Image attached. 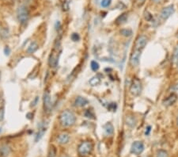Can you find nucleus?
<instances>
[{"label": "nucleus", "instance_id": "1", "mask_svg": "<svg viewBox=\"0 0 178 157\" xmlns=\"http://www.w3.org/2000/svg\"><path fill=\"white\" fill-rule=\"evenodd\" d=\"M59 121L64 127H70L75 123L76 117L74 113L69 109L62 112L59 115Z\"/></svg>", "mask_w": 178, "mask_h": 157}, {"label": "nucleus", "instance_id": "2", "mask_svg": "<svg viewBox=\"0 0 178 157\" xmlns=\"http://www.w3.org/2000/svg\"><path fill=\"white\" fill-rule=\"evenodd\" d=\"M17 17L18 20L21 24H25L30 18V11L29 9L25 6H21L18 9L17 11Z\"/></svg>", "mask_w": 178, "mask_h": 157}, {"label": "nucleus", "instance_id": "3", "mask_svg": "<svg viewBox=\"0 0 178 157\" xmlns=\"http://www.w3.org/2000/svg\"><path fill=\"white\" fill-rule=\"evenodd\" d=\"M92 150H93V144L89 141H84L81 143L78 148V154L82 156H88L90 154Z\"/></svg>", "mask_w": 178, "mask_h": 157}, {"label": "nucleus", "instance_id": "4", "mask_svg": "<svg viewBox=\"0 0 178 157\" xmlns=\"http://www.w3.org/2000/svg\"><path fill=\"white\" fill-rule=\"evenodd\" d=\"M142 90H143V86L141 81L138 78H135L131 83L130 93L133 96H139L141 94Z\"/></svg>", "mask_w": 178, "mask_h": 157}, {"label": "nucleus", "instance_id": "5", "mask_svg": "<svg viewBox=\"0 0 178 157\" xmlns=\"http://www.w3.org/2000/svg\"><path fill=\"white\" fill-rule=\"evenodd\" d=\"M175 12V8H174V5H169L167 7H164L161 11L160 17L163 19V20H166L169 17L174 14Z\"/></svg>", "mask_w": 178, "mask_h": 157}, {"label": "nucleus", "instance_id": "6", "mask_svg": "<svg viewBox=\"0 0 178 157\" xmlns=\"http://www.w3.org/2000/svg\"><path fill=\"white\" fill-rule=\"evenodd\" d=\"M141 52L142 51L135 49V50L132 52V53L131 54L130 64L132 67H134V68L139 66V60H140V57H141Z\"/></svg>", "mask_w": 178, "mask_h": 157}, {"label": "nucleus", "instance_id": "7", "mask_svg": "<svg viewBox=\"0 0 178 157\" xmlns=\"http://www.w3.org/2000/svg\"><path fill=\"white\" fill-rule=\"evenodd\" d=\"M144 150V144L142 141H135L131 147V153L135 155H140Z\"/></svg>", "mask_w": 178, "mask_h": 157}, {"label": "nucleus", "instance_id": "8", "mask_svg": "<svg viewBox=\"0 0 178 157\" xmlns=\"http://www.w3.org/2000/svg\"><path fill=\"white\" fill-rule=\"evenodd\" d=\"M147 41H148V39H147V37L146 36H144V35L139 36L137 38V40H136V41H135V49L140 51L143 50L146 47V44H147Z\"/></svg>", "mask_w": 178, "mask_h": 157}, {"label": "nucleus", "instance_id": "9", "mask_svg": "<svg viewBox=\"0 0 178 157\" xmlns=\"http://www.w3.org/2000/svg\"><path fill=\"white\" fill-rule=\"evenodd\" d=\"M44 107L47 112H49L52 109V101H51V95L49 91H45L43 96Z\"/></svg>", "mask_w": 178, "mask_h": 157}, {"label": "nucleus", "instance_id": "10", "mask_svg": "<svg viewBox=\"0 0 178 157\" xmlns=\"http://www.w3.org/2000/svg\"><path fill=\"white\" fill-rule=\"evenodd\" d=\"M177 100V94L175 93H172L167 98H165L164 100H163L162 104L166 107L171 106H173L174 103H176Z\"/></svg>", "mask_w": 178, "mask_h": 157}, {"label": "nucleus", "instance_id": "11", "mask_svg": "<svg viewBox=\"0 0 178 157\" xmlns=\"http://www.w3.org/2000/svg\"><path fill=\"white\" fill-rule=\"evenodd\" d=\"M58 62H59V55L58 52H52V53L49 56L48 58V64L51 68H56L58 65Z\"/></svg>", "mask_w": 178, "mask_h": 157}, {"label": "nucleus", "instance_id": "12", "mask_svg": "<svg viewBox=\"0 0 178 157\" xmlns=\"http://www.w3.org/2000/svg\"><path fill=\"white\" fill-rule=\"evenodd\" d=\"M89 103V100L87 98H84V97H82V96H78L75 98V106L78 107H83L85 106H86L87 104Z\"/></svg>", "mask_w": 178, "mask_h": 157}, {"label": "nucleus", "instance_id": "13", "mask_svg": "<svg viewBox=\"0 0 178 157\" xmlns=\"http://www.w3.org/2000/svg\"><path fill=\"white\" fill-rule=\"evenodd\" d=\"M69 140H70V136L67 133H62L57 138L58 142L60 144H66L68 143Z\"/></svg>", "mask_w": 178, "mask_h": 157}, {"label": "nucleus", "instance_id": "14", "mask_svg": "<svg viewBox=\"0 0 178 157\" xmlns=\"http://www.w3.org/2000/svg\"><path fill=\"white\" fill-rule=\"evenodd\" d=\"M46 130H47V126H45L44 124H42L41 125V126L39 127V130H38V132L37 133V136H36V139L35 141H38L42 138V137L44 134V132H46Z\"/></svg>", "mask_w": 178, "mask_h": 157}, {"label": "nucleus", "instance_id": "15", "mask_svg": "<svg viewBox=\"0 0 178 157\" xmlns=\"http://www.w3.org/2000/svg\"><path fill=\"white\" fill-rule=\"evenodd\" d=\"M128 18V13H123L122 14H120L118 18L116 19V23L117 25H123L127 22Z\"/></svg>", "mask_w": 178, "mask_h": 157}, {"label": "nucleus", "instance_id": "16", "mask_svg": "<svg viewBox=\"0 0 178 157\" xmlns=\"http://www.w3.org/2000/svg\"><path fill=\"white\" fill-rule=\"evenodd\" d=\"M104 130H105V133L107 135H112L113 132H114V128H113V125L111 124L110 122L106 123L105 125H104Z\"/></svg>", "mask_w": 178, "mask_h": 157}, {"label": "nucleus", "instance_id": "17", "mask_svg": "<svg viewBox=\"0 0 178 157\" xmlns=\"http://www.w3.org/2000/svg\"><path fill=\"white\" fill-rule=\"evenodd\" d=\"M136 123H137V121H136V118H135L134 116H127L126 118V124L130 126L131 128L135 127L136 125Z\"/></svg>", "mask_w": 178, "mask_h": 157}, {"label": "nucleus", "instance_id": "18", "mask_svg": "<svg viewBox=\"0 0 178 157\" xmlns=\"http://www.w3.org/2000/svg\"><path fill=\"white\" fill-rule=\"evenodd\" d=\"M38 48H39V45H38V44H37L36 41H32V43L30 45V46L28 47L27 52H28V53L32 54V53H33V52H36V51H37Z\"/></svg>", "mask_w": 178, "mask_h": 157}, {"label": "nucleus", "instance_id": "19", "mask_svg": "<svg viewBox=\"0 0 178 157\" xmlns=\"http://www.w3.org/2000/svg\"><path fill=\"white\" fill-rule=\"evenodd\" d=\"M100 79L98 75H95L94 77H92L89 81V83L90 86L94 87V86H97L98 84H100Z\"/></svg>", "mask_w": 178, "mask_h": 157}, {"label": "nucleus", "instance_id": "20", "mask_svg": "<svg viewBox=\"0 0 178 157\" xmlns=\"http://www.w3.org/2000/svg\"><path fill=\"white\" fill-rule=\"evenodd\" d=\"M10 148L8 145H3L0 148V153L1 155L3 156H8L10 153Z\"/></svg>", "mask_w": 178, "mask_h": 157}, {"label": "nucleus", "instance_id": "21", "mask_svg": "<svg viewBox=\"0 0 178 157\" xmlns=\"http://www.w3.org/2000/svg\"><path fill=\"white\" fill-rule=\"evenodd\" d=\"M132 30L131 29H122L120 30V34L123 36H126V37H129L132 35Z\"/></svg>", "mask_w": 178, "mask_h": 157}, {"label": "nucleus", "instance_id": "22", "mask_svg": "<svg viewBox=\"0 0 178 157\" xmlns=\"http://www.w3.org/2000/svg\"><path fill=\"white\" fill-rule=\"evenodd\" d=\"M156 157H169V154H168L166 151L161 149V150H158L157 152Z\"/></svg>", "mask_w": 178, "mask_h": 157}, {"label": "nucleus", "instance_id": "23", "mask_svg": "<svg viewBox=\"0 0 178 157\" xmlns=\"http://www.w3.org/2000/svg\"><path fill=\"white\" fill-rule=\"evenodd\" d=\"M90 67H91V69L94 71H98L99 68H100V65L97 61L95 60H93L91 61V64H90Z\"/></svg>", "mask_w": 178, "mask_h": 157}, {"label": "nucleus", "instance_id": "24", "mask_svg": "<svg viewBox=\"0 0 178 157\" xmlns=\"http://www.w3.org/2000/svg\"><path fill=\"white\" fill-rule=\"evenodd\" d=\"M48 157H56V149L54 146H52L48 151Z\"/></svg>", "mask_w": 178, "mask_h": 157}, {"label": "nucleus", "instance_id": "25", "mask_svg": "<svg viewBox=\"0 0 178 157\" xmlns=\"http://www.w3.org/2000/svg\"><path fill=\"white\" fill-rule=\"evenodd\" d=\"M111 2H112V0H102L100 2V6L104 8H107L109 7Z\"/></svg>", "mask_w": 178, "mask_h": 157}, {"label": "nucleus", "instance_id": "26", "mask_svg": "<svg viewBox=\"0 0 178 157\" xmlns=\"http://www.w3.org/2000/svg\"><path fill=\"white\" fill-rule=\"evenodd\" d=\"M173 60H174V62L178 61V45L177 46L175 50H174V55H173Z\"/></svg>", "mask_w": 178, "mask_h": 157}, {"label": "nucleus", "instance_id": "27", "mask_svg": "<svg viewBox=\"0 0 178 157\" xmlns=\"http://www.w3.org/2000/svg\"><path fill=\"white\" fill-rule=\"evenodd\" d=\"M85 116L86 117V118H88L94 119V113H93L91 110H89V109H88V110H86V113H85Z\"/></svg>", "mask_w": 178, "mask_h": 157}, {"label": "nucleus", "instance_id": "28", "mask_svg": "<svg viewBox=\"0 0 178 157\" xmlns=\"http://www.w3.org/2000/svg\"><path fill=\"white\" fill-rule=\"evenodd\" d=\"M71 37V40H72L73 41H79V39H80L79 35H78V33H72Z\"/></svg>", "mask_w": 178, "mask_h": 157}, {"label": "nucleus", "instance_id": "29", "mask_svg": "<svg viewBox=\"0 0 178 157\" xmlns=\"http://www.w3.org/2000/svg\"><path fill=\"white\" fill-rule=\"evenodd\" d=\"M145 19L147 21H151L152 19H153V16H152V14H151V13H149L148 11L145 12Z\"/></svg>", "mask_w": 178, "mask_h": 157}, {"label": "nucleus", "instance_id": "30", "mask_svg": "<svg viewBox=\"0 0 178 157\" xmlns=\"http://www.w3.org/2000/svg\"><path fill=\"white\" fill-rule=\"evenodd\" d=\"M4 114H5L4 106L0 107V121H2L3 118H4Z\"/></svg>", "mask_w": 178, "mask_h": 157}, {"label": "nucleus", "instance_id": "31", "mask_svg": "<svg viewBox=\"0 0 178 157\" xmlns=\"http://www.w3.org/2000/svg\"><path fill=\"white\" fill-rule=\"evenodd\" d=\"M38 101H39V98L38 97H36V98H34V100L32 101V106H37V104L38 103Z\"/></svg>", "mask_w": 178, "mask_h": 157}, {"label": "nucleus", "instance_id": "32", "mask_svg": "<svg viewBox=\"0 0 178 157\" xmlns=\"http://www.w3.org/2000/svg\"><path fill=\"white\" fill-rule=\"evenodd\" d=\"M10 52V49L9 47H6L4 49V53L6 56H9Z\"/></svg>", "mask_w": 178, "mask_h": 157}, {"label": "nucleus", "instance_id": "33", "mask_svg": "<svg viewBox=\"0 0 178 157\" xmlns=\"http://www.w3.org/2000/svg\"><path fill=\"white\" fill-rule=\"evenodd\" d=\"M151 126H148V127L146 128V132H145V134H146V136H147V135L150 134V132H151Z\"/></svg>", "mask_w": 178, "mask_h": 157}, {"label": "nucleus", "instance_id": "34", "mask_svg": "<svg viewBox=\"0 0 178 157\" xmlns=\"http://www.w3.org/2000/svg\"><path fill=\"white\" fill-rule=\"evenodd\" d=\"M152 1H153V2L156 3V4H158V3L162 2V0H152Z\"/></svg>", "mask_w": 178, "mask_h": 157}, {"label": "nucleus", "instance_id": "35", "mask_svg": "<svg viewBox=\"0 0 178 157\" xmlns=\"http://www.w3.org/2000/svg\"><path fill=\"white\" fill-rule=\"evenodd\" d=\"M137 1H138V2H139V3H140V4H143V3L145 2V0H137Z\"/></svg>", "mask_w": 178, "mask_h": 157}, {"label": "nucleus", "instance_id": "36", "mask_svg": "<svg viewBox=\"0 0 178 157\" xmlns=\"http://www.w3.org/2000/svg\"><path fill=\"white\" fill-rule=\"evenodd\" d=\"M177 125H178V116H177Z\"/></svg>", "mask_w": 178, "mask_h": 157}, {"label": "nucleus", "instance_id": "37", "mask_svg": "<svg viewBox=\"0 0 178 157\" xmlns=\"http://www.w3.org/2000/svg\"><path fill=\"white\" fill-rule=\"evenodd\" d=\"M177 69H178V61H177Z\"/></svg>", "mask_w": 178, "mask_h": 157}, {"label": "nucleus", "instance_id": "38", "mask_svg": "<svg viewBox=\"0 0 178 157\" xmlns=\"http://www.w3.org/2000/svg\"><path fill=\"white\" fill-rule=\"evenodd\" d=\"M0 99H1V94H0Z\"/></svg>", "mask_w": 178, "mask_h": 157}, {"label": "nucleus", "instance_id": "39", "mask_svg": "<svg viewBox=\"0 0 178 157\" xmlns=\"http://www.w3.org/2000/svg\"><path fill=\"white\" fill-rule=\"evenodd\" d=\"M0 77H1V73H0Z\"/></svg>", "mask_w": 178, "mask_h": 157}]
</instances>
